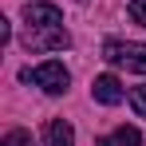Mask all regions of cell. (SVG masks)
I'll return each mask as SVG.
<instances>
[{
	"instance_id": "cell-7",
	"label": "cell",
	"mask_w": 146,
	"mask_h": 146,
	"mask_svg": "<svg viewBox=\"0 0 146 146\" xmlns=\"http://www.w3.org/2000/svg\"><path fill=\"white\" fill-rule=\"evenodd\" d=\"M130 107H134L138 119H146V83L142 87H130Z\"/></svg>"
},
{
	"instance_id": "cell-1",
	"label": "cell",
	"mask_w": 146,
	"mask_h": 146,
	"mask_svg": "<svg viewBox=\"0 0 146 146\" xmlns=\"http://www.w3.org/2000/svg\"><path fill=\"white\" fill-rule=\"evenodd\" d=\"M24 48L28 51H63L71 48V36L63 28V12L55 4H24Z\"/></svg>"
},
{
	"instance_id": "cell-6",
	"label": "cell",
	"mask_w": 146,
	"mask_h": 146,
	"mask_svg": "<svg viewBox=\"0 0 146 146\" xmlns=\"http://www.w3.org/2000/svg\"><path fill=\"white\" fill-rule=\"evenodd\" d=\"M95 146H142V134L134 130V126H119V130H111V134H103Z\"/></svg>"
},
{
	"instance_id": "cell-8",
	"label": "cell",
	"mask_w": 146,
	"mask_h": 146,
	"mask_svg": "<svg viewBox=\"0 0 146 146\" xmlns=\"http://www.w3.org/2000/svg\"><path fill=\"white\" fill-rule=\"evenodd\" d=\"M126 12H130V20H134L138 28H146V0H130Z\"/></svg>"
},
{
	"instance_id": "cell-5",
	"label": "cell",
	"mask_w": 146,
	"mask_h": 146,
	"mask_svg": "<svg viewBox=\"0 0 146 146\" xmlns=\"http://www.w3.org/2000/svg\"><path fill=\"white\" fill-rule=\"evenodd\" d=\"M44 146H75V130L67 119H51L44 126Z\"/></svg>"
},
{
	"instance_id": "cell-2",
	"label": "cell",
	"mask_w": 146,
	"mask_h": 146,
	"mask_svg": "<svg viewBox=\"0 0 146 146\" xmlns=\"http://www.w3.org/2000/svg\"><path fill=\"white\" fill-rule=\"evenodd\" d=\"M103 59L111 67H126V71L146 75V44H134V40H107L103 44Z\"/></svg>"
},
{
	"instance_id": "cell-3",
	"label": "cell",
	"mask_w": 146,
	"mask_h": 146,
	"mask_svg": "<svg viewBox=\"0 0 146 146\" xmlns=\"http://www.w3.org/2000/svg\"><path fill=\"white\" fill-rule=\"evenodd\" d=\"M20 79H24V83H36V87H44L48 95H63V91H67V83H71V75H67V67H63L59 59H48V63L24 67Z\"/></svg>"
},
{
	"instance_id": "cell-4",
	"label": "cell",
	"mask_w": 146,
	"mask_h": 146,
	"mask_svg": "<svg viewBox=\"0 0 146 146\" xmlns=\"http://www.w3.org/2000/svg\"><path fill=\"white\" fill-rule=\"evenodd\" d=\"M91 95H95L103 107H115V103H122L126 91H122V83L115 79V75H99L95 83H91Z\"/></svg>"
}]
</instances>
